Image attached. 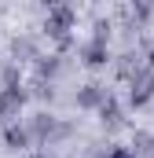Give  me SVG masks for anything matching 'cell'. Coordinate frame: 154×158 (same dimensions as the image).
Masks as SVG:
<instances>
[{
    "label": "cell",
    "mask_w": 154,
    "mask_h": 158,
    "mask_svg": "<svg viewBox=\"0 0 154 158\" xmlns=\"http://www.w3.org/2000/svg\"><path fill=\"white\" fill-rule=\"evenodd\" d=\"M11 52H15V55H33L37 48H33L30 37H15V40H11Z\"/></svg>",
    "instance_id": "9"
},
{
    "label": "cell",
    "mask_w": 154,
    "mask_h": 158,
    "mask_svg": "<svg viewBox=\"0 0 154 158\" xmlns=\"http://www.w3.org/2000/svg\"><path fill=\"white\" fill-rule=\"evenodd\" d=\"M99 114H103V125H110V129H117V125H121V107H117L114 99H107V103L99 107Z\"/></svg>",
    "instance_id": "8"
},
{
    "label": "cell",
    "mask_w": 154,
    "mask_h": 158,
    "mask_svg": "<svg viewBox=\"0 0 154 158\" xmlns=\"http://www.w3.org/2000/svg\"><path fill=\"white\" fill-rule=\"evenodd\" d=\"M33 158H40V155H33Z\"/></svg>",
    "instance_id": "13"
},
{
    "label": "cell",
    "mask_w": 154,
    "mask_h": 158,
    "mask_svg": "<svg viewBox=\"0 0 154 158\" xmlns=\"http://www.w3.org/2000/svg\"><path fill=\"white\" fill-rule=\"evenodd\" d=\"M55 70H59V63H55L51 55H48V59H37V74H40V81H44V77H51Z\"/></svg>",
    "instance_id": "10"
},
{
    "label": "cell",
    "mask_w": 154,
    "mask_h": 158,
    "mask_svg": "<svg viewBox=\"0 0 154 158\" xmlns=\"http://www.w3.org/2000/svg\"><path fill=\"white\" fill-rule=\"evenodd\" d=\"M110 99V92H107V85H99V81H88L81 92H77V107H103Z\"/></svg>",
    "instance_id": "3"
},
{
    "label": "cell",
    "mask_w": 154,
    "mask_h": 158,
    "mask_svg": "<svg viewBox=\"0 0 154 158\" xmlns=\"http://www.w3.org/2000/svg\"><path fill=\"white\" fill-rule=\"evenodd\" d=\"M107 158H132V151H128V147H110Z\"/></svg>",
    "instance_id": "12"
},
{
    "label": "cell",
    "mask_w": 154,
    "mask_h": 158,
    "mask_svg": "<svg viewBox=\"0 0 154 158\" xmlns=\"http://www.w3.org/2000/svg\"><path fill=\"white\" fill-rule=\"evenodd\" d=\"M4 140H7V147H15V151L30 147V132H26V125H15V121L4 129Z\"/></svg>",
    "instance_id": "5"
},
{
    "label": "cell",
    "mask_w": 154,
    "mask_h": 158,
    "mask_svg": "<svg viewBox=\"0 0 154 158\" xmlns=\"http://www.w3.org/2000/svg\"><path fill=\"white\" fill-rule=\"evenodd\" d=\"M81 55H84V63H88V66H103V63H107V44L88 40V44L81 48Z\"/></svg>",
    "instance_id": "6"
},
{
    "label": "cell",
    "mask_w": 154,
    "mask_h": 158,
    "mask_svg": "<svg viewBox=\"0 0 154 158\" xmlns=\"http://www.w3.org/2000/svg\"><path fill=\"white\" fill-rule=\"evenodd\" d=\"M70 22H74V7H66V4H59V7H51L48 11V22H44V30L51 33V37H66V30H70Z\"/></svg>",
    "instance_id": "2"
},
{
    "label": "cell",
    "mask_w": 154,
    "mask_h": 158,
    "mask_svg": "<svg viewBox=\"0 0 154 158\" xmlns=\"http://www.w3.org/2000/svg\"><path fill=\"white\" fill-rule=\"evenodd\" d=\"M151 96H154V70H147V66H143V70H136V74H132L128 103H132V107H143Z\"/></svg>",
    "instance_id": "1"
},
{
    "label": "cell",
    "mask_w": 154,
    "mask_h": 158,
    "mask_svg": "<svg viewBox=\"0 0 154 158\" xmlns=\"http://www.w3.org/2000/svg\"><path fill=\"white\" fill-rule=\"evenodd\" d=\"M132 158H154V136H151V132H136Z\"/></svg>",
    "instance_id": "7"
},
{
    "label": "cell",
    "mask_w": 154,
    "mask_h": 158,
    "mask_svg": "<svg viewBox=\"0 0 154 158\" xmlns=\"http://www.w3.org/2000/svg\"><path fill=\"white\" fill-rule=\"evenodd\" d=\"M33 96H40V99H51V85H48V81H37V85H33Z\"/></svg>",
    "instance_id": "11"
},
{
    "label": "cell",
    "mask_w": 154,
    "mask_h": 158,
    "mask_svg": "<svg viewBox=\"0 0 154 158\" xmlns=\"http://www.w3.org/2000/svg\"><path fill=\"white\" fill-rule=\"evenodd\" d=\"M26 132H30V140H48V143H51V132H55V118L40 110V114H33V118H30Z\"/></svg>",
    "instance_id": "4"
}]
</instances>
